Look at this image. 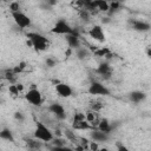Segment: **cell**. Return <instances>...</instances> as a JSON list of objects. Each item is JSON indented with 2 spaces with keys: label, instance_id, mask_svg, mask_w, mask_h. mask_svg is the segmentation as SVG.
Segmentation results:
<instances>
[{
  "label": "cell",
  "instance_id": "cell-17",
  "mask_svg": "<svg viewBox=\"0 0 151 151\" xmlns=\"http://www.w3.org/2000/svg\"><path fill=\"white\" fill-rule=\"evenodd\" d=\"M17 76H18V74L13 71V68H7V70L4 71V78H5L6 80H8L11 85L15 83V80H17Z\"/></svg>",
  "mask_w": 151,
  "mask_h": 151
},
{
  "label": "cell",
  "instance_id": "cell-8",
  "mask_svg": "<svg viewBox=\"0 0 151 151\" xmlns=\"http://www.w3.org/2000/svg\"><path fill=\"white\" fill-rule=\"evenodd\" d=\"M48 111L57 118V119H65L66 118V112H65V109L61 104H58V103H53L48 106Z\"/></svg>",
  "mask_w": 151,
  "mask_h": 151
},
{
  "label": "cell",
  "instance_id": "cell-32",
  "mask_svg": "<svg viewBox=\"0 0 151 151\" xmlns=\"http://www.w3.org/2000/svg\"><path fill=\"white\" fill-rule=\"evenodd\" d=\"M14 118H15L17 120H19V122H22V120L25 119L22 112H15V113H14Z\"/></svg>",
  "mask_w": 151,
  "mask_h": 151
},
{
  "label": "cell",
  "instance_id": "cell-11",
  "mask_svg": "<svg viewBox=\"0 0 151 151\" xmlns=\"http://www.w3.org/2000/svg\"><path fill=\"white\" fill-rule=\"evenodd\" d=\"M130 25L132 27V29L137 31V32H147L151 28V25L146 21H142V20H131Z\"/></svg>",
  "mask_w": 151,
  "mask_h": 151
},
{
  "label": "cell",
  "instance_id": "cell-20",
  "mask_svg": "<svg viewBox=\"0 0 151 151\" xmlns=\"http://www.w3.org/2000/svg\"><path fill=\"white\" fill-rule=\"evenodd\" d=\"M41 143L42 142H40V140H38V139H26V145L31 149V150H39L40 147H41Z\"/></svg>",
  "mask_w": 151,
  "mask_h": 151
},
{
  "label": "cell",
  "instance_id": "cell-12",
  "mask_svg": "<svg viewBox=\"0 0 151 151\" xmlns=\"http://www.w3.org/2000/svg\"><path fill=\"white\" fill-rule=\"evenodd\" d=\"M72 129L73 130H80V131L96 130L86 119H84V120H72Z\"/></svg>",
  "mask_w": 151,
  "mask_h": 151
},
{
  "label": "cell",
  "instance_id": "cell-13",
  "mask_svg": "<svg viewBox=\"0 0 151 151\" xmlns=\"http://www.w3.org/2000/svg\"><path fill=\"white\" fill-rule=\"evenodd\" d=\"M66 41L70 46V48H80V39H79V34L77 31H74V33L66 35Z\"/></svg>",
  "mask_w": 151,
  "mask_h": 151
},
{
  "label": "cell",
  "instance_id": "cell-9",
  "mask_svg": "<svg viewBox=\"0 0 151 151\" xmlns=\"http://www.w3.org/2000/svg\"><path fill=\"white\" fill-rule=\"evenodd\" d=\"M55 92L58 93L59 97H63V98H68L73 94L71 86L65 84V83H57L55 84Z\"/></svg>",
  "mask_w": 151,
  "mask_h": 151
},
{
  "label": "cell",
  "instance_id": "cell-18",
  "mask_svg": "<svg viewBox=\"0 0 151 151\" xmlns=\"http://www.w3.org/2000/svg\"><path fill=\"white\" fill-rule=\"evenodd\" d=\"M0 138L4 139V140H7V142H11V143H14V137H13V133L9 129H2L1 132H0Z\"/></svg>",
  "mask_w": 151,
  "mask_h": 151
},
{
  "label": "cell",
  "instance_id": "cell-30",
  "mask_svg": "<svg viewBox=\"0 0 151 151\" xmlns=\"http://www.w3.org/2000/svg\"><path fill=\"white\" fill-rule=\"evenodd\" d=\"M116 147H117V151H130V149L126 145H124L123 143H120V142H118L116 144Z\"/></svg>",
  "mask_w": 151,
  "mask_h": 151
},
{
  "label": "cell",
  "instance_id": "cell-22",
  "mask_svg": "<svg viewBox=\"0 0 151 151\" xmlns=\"http://www.w3.org/2000/svg\"><path fill=\"white\" fill-rule=\"evenodd\" d=\"M103 106H104V104L101 100H91L90 101V110H92L94 112L100 111L103 109Z\"/></svg>",
  "mask_w": 151,
  "mask_h": 151
},
{
  "label": "cell",
  "instance_id": "cell-16",
  "mask_svg": "<svg viewBox=\"0 0 151 151\" xmlns=\"http://www.w3.org/2000/svg\"><path fill=\"white\" fill-rule=\"evenodd\" d=\"M111 129H112V125H111L110 120L106 119V118L100 119V122H99V124H98V126H97V130H99V131H101V132H105V133H110Z\"/></svg>",
  "mask_w": 151,
  "mask_h": 151
},
{
  "label": "cell",
  "instance_id": "cell-6",
  "mask_svg": "<svg viewBox=\"0 0 151 151\" xmlns=\"http://www.w3.org/2000/svg\"><path fill=\"white\" fill-rule=\"evenodd\" d=\"M11 14H12V18H13L14 22L17 24V26L20 27L21 29L27 28V27L31 26V19L24 12L19 11V12H14V13H11Z\"/></svg>",
  "mask_w": 151,
  "mask_h": 151
},
{
  "label": "cell",
  "instance_id": "cell-27",
  "mask_svg": "<svg viewBox=\"0 0 151 151\" xmlns=\"http://www.w3.org/2000/svg\"><path fill=\"white\" fill-rule=\"evenodd\" d=\"M8 91H9V93H11L12 96H18V94L20 93V91H19V88H18L17 84H12V85H9Z\"/></svg>",
  "mask_w": 151,
  "mask_h": 151
},
{
  "label": "cell",
  "instance_id": "cell-31",
  "mask_svg": "<svg viewBox=\"0 0 151 151\" xmlns=\"http://www.w3.org/2000/svg\"><path fill=\"white\" fill-rule=\"evenodd\" d=\"M55 63H57V61H55L53 58H47V59H46V65H47L48 67H54V66H55Z\"/></svg>",
  "mask_w": 151,
  "mask_h": 151
},
{
  "label": "cell",
  "instance_id": "cell-4",
  "mask_svg": "<svg viewBox=\"0 0 151 151\" xmlns=\"http://www.w3.org/2000/svg\"><path fill=\"white\" fill-rule=\"evenodd\" d=\"M87 92L92 96H110V90L100 81H92L88 86Z\"/></svg>",
  "mask_w": 151,
  "mask_h": 151
},
{
  "label": "cell",
  "instance_id": "cell-2",
  "mask_svg": "<svg viewBox=\"0 0 151 151\" xmlns=\"http://www.w3.org/2000/svg\"><path fill=\"white\" fill-rule=\"evenodd\" d=\"M33 137L42 143H51L54 139L53 132L42 123V122H37L35 123V129L33 132Z\"/></svg>",
  "mask_w": 151,
  "mask_h": 151
},
{
  "label": "cell",
  "instance_id": "cell-14",
  "mask_svg": "<svg viewBox=\"0 0 151 151\" xmlns=\"http://www.w3.org/2000/svg\"><path fill=\"white\" fill-rule=\"evenodd\" d=\"M91 137L94 142L97 143H101V142H107L109 138H110V133H105V132H101L99 130H92L91 132Z\"/></svg>",
  "mask_w": 151,
  "mask_h": 151
},
{
  "label": "cell",
  "instance_id": "cell-3",
  "mask_svg": "<svg viewBox=\"0 0 151 151\" xmlns=\"http://www.w3.org/2000/svg\"><path fill=\"white\" fill-rule=\"evenodd\" d=\"M74 28H72L71 26H70V24L66 21V20H64V19H59L55 24H54V26L52 27V29H51V32L52 33H54V34H61V35H68V34H72V33H74Z\"/></svg>",
  "mask_w": 151,
  "mask_h": 151
},
{
  "label": "cell",
  "instance_id": "cell-33",
  "mask_svg": "<svg viewBox=\"0 0 151 151\" xmlns=\"http://www.w3.org/2000/svg\"><path fill=\"white\" fill-rule=\"evenodd\" d=\"M145 53H146V55H147V57H150V58H151V46H147V47H146Z\"/></svg>",
  "mask_w": 151,
  "mask_h": 151
},
{
  "label": "cell",
  "instance_id": "cell-29",
  "mask_svg": "<svg viewBox=\"0 0 151 151\" xmlns=\"http://www.w3.org/2000/svg\"><path fill=\"white\" fill-rule=\"evenodd\" d=\"M119 7H120V4L119 2H111L110 4V9H109V12H116V11H118L119 9Z\"/></svg>",
  "mask_w": 151,
  "mask_h": 151
},
{
  "label": "cell",
  "instance_id": "cell-10",
  "mask_svg": "<svg viewBox=\"0 0 151 151\" xmlns=\"http://www.w3.org/2000/svg\"><path fill=\"white\" fill-rule=\"evenodd\" d=\"M96 71H97V73H98L99 76H101L103 79H110L111 76H112V67H111L110 64L106 63V61L100 63V64L98 65V67H97Z\"/></svg>",
  "mask_w": 151,
  "mask_h": 151
},
{
  "label": "cell",
  "instance_id": "cell-7",
  "mask_svg": "<svg viewBox=\"0 0 151 151\" xmlns=\"http://www.w3.org/2000/svg\"><path fill=\"white\" fill-rule=\"evenodd\" d=\"M87 34H88L93 40H96V41H98V42H104V41H105V33H104L103 27H101L100 25H94V26H92V27L88 29Z\"/></svg>",
  "mask_w": 151,
  "mask_h": 151
},
{
  "label": "cell",
  "instance_id": "cell-24",
  "mask_svg": "<svg viewBox=\"0 0 151 151\" xmlns=\"http://www.w3.org/2000/svg\"><path fill=\"white\" fill-rule=\"evenodd\" d=\"M88 54H90V52H88L87 48H83V47H80V48L77 50V57H78V59H80V60L87 58Z\"/></svg>",
  "mask_w": 151,
  "mask_h": 151
},
{
  "label": "cell",
  "instance_id": "cell-19",
  "mask_svg": "<svg viewBox=\"0 0 151 151\" xmlns=\"http://www.w3.org/2000/svg\"><path fill=\"white\" fill-rule=\"evenodd\" d=\"M96 6H97L98 12H109V9H110V4L104 0H97Z\"/></svg>",
  "mask_w": 151,
  "mask_h": 151
},
{
  "label": "cell",
  "instance_id": "cell-28",
  "mask_svg": "<svg viewBox=\"0 0 151 151\" xmlns=\"http://www.w3.org/2000/svg\"><path fill=\"white\" fill-rule=\"evenodd\" d=\"M9 9H11V13L19 12V11H20V5H19V2H11V4H9Z\"/></svg>",
  "mask_w": 151,
  "mask_h": 151
},
{
  "label": "cell",
  "instance_id": "cell-15",
  "mask_svg": "<svg viewBox=\"0 0 151 151\" xmlns=\"http://www.w3.org/2000/svg\"><path fill=\"white\" fill-rule=\"evenodd\" d=\"M129 98H130L131 101L138 104V103L143 101V100L146 98V94H145L144 92H142V91H133V92H131V93L129 94Z\"/></svg>",
  "mask_w": 151,
  "mask_h": 151
},
{
  "label": "cell",
  "instance_id": "cell-25",
  "mask_svg": "<svg viewBox=\"0 0 151 151\" xmlns=\"http://www.w3.org/2000/svg\"><path fill=\"white\" fill-rule=\"evenodd\" d=\"M50 151H74V149L70 147V146H51L50 147Z\"/></svg>",
  "mask_w": 151,
  "mask_h": 151
},
{
  "label": "cell",
  "instance_id": "cell-5",
  "mask_svg": "<svg viewBox=\"0 0 151 151\" xmlns=\"http://www.w3.org/2000/svg\"><path fill=\"white\" fill-rule=\"evenodd\" d=\"M25 99L32 104L33 106H41L42 105V94L38 88H31L26 92L25 94Z\"/></svg>",
  "mask_w": 151,
  "mask_h": 151
},
{
  "label": "cell",
  "instance_id": "cell-21",
  "mask_svg": "<svg viewBox=\"0 0 151 151\" xmlns=\"http://www.w3.org/2000/svg\"><path fill=\"white\" fill-rule=\"evenodd\" d=\"M93 53H94L97 57L106 58V55L111 53V50H110L109 47H98V48H96V50H94V52H93Z\"/></svg>",
  "mask_w": 151,
  "mask_h": 151
},
{
  "label": "cell",
  "instance_id": "cell-23",
  "mask_svg": "<svg viewBox=\"0 0 151 151\" xmlns=\"http://www.w3.org/2000/svg\"><path fill=\"white\" fill-rule=\"evenodd\" d=\"M65 136H66V138L70 140V142H72V143H78V137L76 136V133L73 132V130H71V129H66L65 130Z\"/></svg>",
  "mask_w": 151,
  "mask_h": 151
},
{
  "label": "cell",
  "instance_id": "cell-26",
  "mask_svg": "<svg viewBox=\"0 0 151 151\" xmlns=\"http://www.w3.org/2000/svg\"><path fill=\"white\" fill-rule=\"evenodd\" d=\"M26 68V63H24V61H21V63H19L15 67H13V71L17 73V74H19V73H21Z\"/></svg>",
  "mask_w": 151,
  "mask_h": 151
},
{
  "label": "cell",
  "instance_id": "cell-1",
  "mask_svg": "<svg viewBox=\"0 0 151 151\" xmlns=\"http://www.w3.org/2000/svg\"><path fill=\"white\" fill-rule=\"evenodd\" d=\"M26 37H27V39H28L27 44H29L37 52H44V51H46V50L48 48V46H50V40H48L45 35H42V34H40V33H37V32H28V33L26 34Z\"/></svg>",
  "mask_w": 151,
  "mask_h": 151
}]
</instances>
